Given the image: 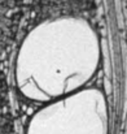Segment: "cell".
<instances>
[{"instance_id":"1","label":"cell","mask_w":127,"mask_h":134,"mask_svg":"<svg viewBox=\"0 0 127 134\" xmlns=\"http://www.w3.org/2000/svg\"><path fill=\"white\" fill-rule=\"evenodd\" d=\"M100 55L99 38L86 20L58 17L42 22L18 49L17 89L35 102H53L74 94L95 76Z\"/></svg>"},{"instance_id":"2","label":"cell","mask_w":127,"mask_h":134,"mask_svg":"<svg viewBox=\"0 0 127 134\" xmlns=\"http://www.w3.org/2000/svg\"><path fill=\"white\" fill-rule=\"evenodd\" d=\"M109 113L104 94L97 89L79 90L49 102L37 111L26 134H108Z\"/></svg>"}]
</instances>
